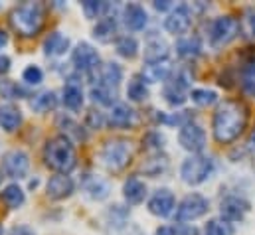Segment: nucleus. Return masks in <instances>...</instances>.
Instances as JSON below:
<instances>
[{"mask_svg": "<svg viewBox=\"0 0 255 235\" xmlns=\"http://www.w3.org/2000/svg\"><path fill=\"white\" fill-rule=\"evenodd\" d=\"M250 122V109L240 99H226L218 105L214 118H212V132L216 142L232 144L238 140Z\"/></svg>", "mask_w": 255, "mask_h": 235, "instance_id": "1", "label": "nucleus"}, {"mask_svg": "<svg viewBox=\"0 0 255 235\" xmlns=\"http://www.w3.org/2000/svg\"><path fill=\"white\" fill-rule=\"evenodd\" d=\"M46 22V8L42 2H24L10 12V24L22 38H34L42 32Z\"/></svg>", "mask_w": 255, "mask_h": 235, "instance_id": "2", "label": "nucleus"}, {"mask_svg": "<svg viewBox=\"0 0 255 235\" xmlns=\"http://www.w3.org/2000/svg\"><path fill=\"white\" fill-rule=\"evenodd\" d=\"M44 162L48 168L56 170L58 174H67L75 168L77 164V152L75 146L71 144L69 136L60 134L54 136L46 142L44 146Z\"/></svg>", "mask_w": 255, "mask_h": 235, "instance_id": "3", "label": "nucleus"}, {"mask_svg": "<svg viewBox=\"0 0 255 235\" xmlns=\"http://www.w3.org/2000/svg\"><path fill=\"white\" fill-rule=\"evenodd\" d=\"M132 158V144L127 138H111L101 148V162L109 172H121Z\"/></svg>", "mask_w": 255, "mask_h": 235, "instance_id": "4", "label": "nucleus"}, {"mask_svg": "<svg viewBox=\"0 0 255 235\" xmlns=\"http://www.w3.org/2000/svg\"><path fill=\"white\" fill-rule=\"evenodd\" d=\"M212 172H214V160L202 154H192L180 166L182 182H186L188 186H198L206 182Z\"/></svg>", "mask_w": 255, "mask_h": 235, "instance_id": "5", "label": "nucleus"}, {"mask_svg": "<svg viewBox=\"0 0 255 235\" xmlns=\"http://www.w3.org/2000/svg\"><path fill=\"white\" fill-rule=\"evenodd\" d=\"M242 30V20L234 18V16H220L212 22L210 26V44L212 48H224L230 42H234L238 38Z\"/></svg>", "mask_w": 255, "mask_h": 235, "instance_id": "6", "label": "nucleus"}, {"mask_svg": "<svg viewBox=\"0 0 255 235\" xmlns=\"http://www.w3.org/2000/svg\"><path fill=\"white\" fill-rule=\"evenodd\" d=\"M210 204L202 194H188L176 208V222H194L208 212Z\"/></svg>", "mask_w": 255, "mask_h": 235, "instance_id": "7", "label": "nucleus"}, {"mask_svg": "<svg viewBox=\"0 0 255 235\" xmlns=\"http://www.w3.org/2000/svg\"><path fill=\"white\" fill-rule=\"evenodd\" d=\"M178 142H180V146H182L184 150H188L192 154H198V152H202L204 146H206V132H204V128H202L200 124L188 122V124H184V126L180 128V132H178Z\"/></svg>", "mask_w": 255, "mask_h": 235, "instance_id": "8", "label": "nucleus"}, {"mask_svg": "<svg viewBox=\"0 0 255 235\" xmlns=\"http://www.w3.org/2000/svg\"><path fill=\"white\" fill-rule=\"evenodd\" d=\"M30 170V158L24 150H8L2 156V172L8 178H24Z\"/></svg>", "mask_w": 255, "mask_h": 235, "instance_id": "9", "label": "nucleus"}, {"mask_svg": "<svg viewBox=\"0 0 255 235\" xmlns=\"http://www.w3.org/2000/svg\"><path fill=\"white\" fill-rule=\"evenodd\" d=\"M174 206H176V200L168 188L156 190L148 200V212L156 218H168L174 212Z\"/></svg>", "mask_w": 255, "mask_h": 235, "instance_id": "10", "label": "nucleus"}, {"mask_svg": "<svg viewBox=\"0 0 255 235\" xmlns=\"http://www.w3.org/2000/svg\"><path fill=\"white\" fill-rule=\"evenodd\" d=\"M71 61H73V65H75L79 71L89 73V71H93V69L99 67V54H97V50H95L93 46H89L87 42H81V44H77V48L73 50Z\"/></svg>", "mask_w": 255, "mask_h": 235, "instance_id": "11", "label": "nucleus"}, {"mask_svg": "<svg viewBox=\"0 0 255 235\" xmlns=\"http://www.w3.org/2000/svg\"><path fill=\"white\" fill-rule=\"evenodd\" d=\"M190 26H192V14H190V8H188L186 4L176 6V8L168 14V18L164 20V28H166L170 34H174V36L186 34V32L190 30Z\"/></svg>", "mask_w": 255, "mask_h": 235, "instance_id": "12", "label": "nucleus"}, {"mask_svg": "<svg viewBox=\"0 0 255 235\" xmlns=\"http://www.w3.org/2000/svg\"><path fill=\"white\" fill-rule=\"evenodd\" d=\"M248 212H250V204L236 196H230L220 204V214H222V220L226 222H240L246 218Z\"/></svg>", "mask_w": 255, "mask_h": 235, "instance_id": "13", "label": "nucleus"}, {"mask_svg": "<svg viewBox=\"0 0 255 235\" xmlns=\"http://www.w3.org/2000/svg\"><path fill=\"white\" fill-rule=\"evenodd\" d=\"M46 194L52 200H65L73 194V180L67 174H56L48 180L46 184Z\"/></svg>", "mask_w": 255, "mask_h": 235, "instance_id": "14", "label": "nucleus"}, {"mask_svg": "<svg viewBox=\"0 0 255 235\" xmlns=\"http://www.w3.org/2000/svg\"><path fill=\"white\" fill-rule=\"evenodd\" d=\"M109 122H111V126H115V128H130V126L136 124V111L130 109L125 103H117V105L111 109Z\"/></svg>", "mask_w": 255, "mask_h": 235, "instance_id": "15", "label": "nucleus"}, {"mask_svg": "<svg viewBox=\"0 0 255 235\" xmlns=\"http://www.w3.org/2000/svg\"><path fill=\"white\" fill-rule=\"evenodd\" d=\"M170 73H172V65L168 59H164V61H156V63H146L142 69V79L146 83H158V81L168 79Z\"/></svg>", "mask_w": 255, "mask_h": 235, "instance_id": "16", "label": "nucleus"}, {"mask_svg": "<svg viewBox=\"0 0 255 235\" xmlns=\"http://www.w3.org/2000/svg\"><path fill=\"white\" fill-rule=\"evenodd\" d=\"M123 18H125V26L132 32H140L144 26H146V12L140 4H127L125 6V12H123Z\"/></svg>", "mask_w": 255, "mask_h": 235, "instance_id": "17", "label": "nucleus"}, {"mask_svg": "<svg viewBox=\"0 0 255 235\" xmlns=\"http://www.w3.org/2000/svg\"><path fill=\"white\" fill-rule=\"evenodd\" d=\"M123 196H125V200H127L128 204H132V206L144 202V198H146V184L140 178L130 176L123 184Z\"/></svg>", "mask_w": 255, "mask_h": 235, "instance_id": "18", "label": "nucleus"}, {"mask_svg": "<svg viewBox=\"0 0 255 235\" xmlns=\"http://www.w3.org/2000/svg\"><path fill=\"white\" fill-rule=\"evenodd\" d=\"M67 50H69V38L64 36L62 32L50 34L46 38V42H44V52L50 58H60V56H64Z\"/></svg>", "mask_w": 255, "mask_h": 235, "instance_id": "19", "label": "nucleus"}, {"mask_svg": "<svg viewBox=\"0 0 255 235\" xmlns=\"http://www.w3.org/2000/svg\"><path fill=\"white\" fill-rule=\"evenodd\" d=\"M115 34H117V20H115L113 16H103V18L97 22V26L93 28V36H95V40H99L101 44L113 42Z\"/></svg>", "mask_w": 255, "mask_h": 235, "instance_id": "20", "label": "nucleus"}, {"mask_svg": "<svg viewBox=\"0 0 255 235\" xmlns=\"http://www.w3.org/2000/svg\"><path fill=\"white\" fill-rule=\"evenodd\" d=\"M99 85H105V87H111V89H117L121 79H123V69L119 63H105L101 65L99 69Z\"/></svg>", "mask_w": 255, "mask_h": 235, "instance_id": "21", "label": "nucleus"}, {"mask_svg": "<svg viewBox=\"0 0 255 235\" xmlns=\"http://www.w3.org/2000/svg\"><path fill=\"white\" fill-rule=\"evenodd\" d=\"M83 190L85 194L91 198V200H105L111 192L109 188V182L103 180L99 176H87L85 178V184H83Z\"/></svg>", "mask_w": 255, "mask_h": 235, "instance_id": "22", "label": "nucleus"}, {"mask_svg": "<svg viewBox=\"0 0 255 235\" xmlns=\"http://www.w3.org/2000/svg\"><path fill=\"white\" fill-rule=\"evenodd\" d=\"M22 124V111L14 105H2L0 107V126L6 132H14Z\"/></svg>", "mask_w": 255, "mask_h": 235, "instance_id": "23", "label": "nucleus"}, {"mask_svg": "<svg viewBox=\"0 0 255 235\" xmlns=\"http://www.w3.org/2000/svg\"><path fill=\"white\" fill-rule=\"evenodd\" d=\"M166 58H168V46L160 38H152L146 42V46H144V61L146 63L164 61Z\"/></svg>", "mask_w": 255, "mask_h": 235, "instance_id": "24", "label": "nucleus"}, {"mask_svg": "<svg viewBox=\"0 0 255 235\" xmlns=\"http://www.w3.org/2000/svg\"><path fill=\"white\" fill-rule=\"evenodd\" d=\"M62 101H64L65 107L71 109V111L81 109V105H83V89L77 83L69 81L64 87V91H62Z\"/></svg>", "mask_w": 255, "mask_h": 235, "instance_id": "25", "label": "nucleus"}, {"mask_svg": "<svg viewBox=\"0 0 255 235\" xmlns=\"http://www.w3.org/2000/svg\"><path fill=\"white\" fill-rule=\"evenodd\" d=\"M166 168H168V158H166L164 154H160V152L150 154V156L142 162V172L150 178L160 176L162 172H166Z\"/></svg>", "mask_w": 255, "mask_h": 235, "instance_id": "26", "label": "nucleus"}, {"mask_svg": "<svg viewBox=\"0 0 255 235\" xmlns=\"http://www.w3.org/2000/svg\"><path fill=\"white\" fill-rule=\"evenodd\" d=\"M0 200H2L10 210H18V208L26 202V196H24V190H22L18 184H10V186H6V188L0 192Z\"/></svg>", "mask_w": 255, "mask_h": 235, "instance_id": "27", "label": "nucleus"}, {"mask_svg": "<svg viewBox=\"0 0 255 235\" xmlns=\"http://www.w3.org/2000/svg\"><path fill=\"white\" fill-rule=\"evenodd\" d=\"M176 52L180 58H198L200 52H202V46H200V40L196 36H188V38H180L176 42Z\"/></svg>", "mask_w": 255, "mask_h": 235, "instance_id": "28", "label": "nucleus"}, {"mask_svg": "<svg viewBox=\"0 0 255 235\" xmlns=\"http://www.w3.org/2000/svg\"><path fill=\"white\" fill-rule=\"evenodd\" d=\"M56 105H58V97L54 91H44L32 99V109L36 113H48V111L56 109Z\"/></svg>", "mask_w": 255, "mask_h": 235, "instance_id": "29", "label": "nucleus"}, {"mask_svg": "<svg viewBox=\"0 0 255 235\" xmlns=\"http://www.w3.org/2000/svg\"><path fill=\"white\" fill-rule=\"evenodd\" d=\"M127 95H128V99H130V101H134V103L146 101V97H148V89H146L144 79H142L140 75H136V77H132V79L128 81Z\"/></svg>", "mask_w": 255, "mask_h": 235, "instance_id": "30", "label": "nucleus"}, {"mask_svg": "<svg viewBox=\"0 0 255 235\" xmlns=\"http://www.w3.org/2000/svg\"><path fill=\"white\" fill-rule=\"evenodd\" d=\"M115 97H117V91L111 89V87H105V85H99L91 89V99L99 105H113L115 103Z\"/></svg>", "mask_w": 255, "mask_h": 235, "instance_id": "31", "label": "nucleus"}, {"mask_svg": "<svg viewBox=\"0 0 255 235\" xmlns=\"http://www.w3.org/2000/svg\"><path fill=\"white\" fill-rule=\"evenodd\" d=\"M117 54L127 59H132L138 54V44L132 36H123L117 40Z\"/></svg>", "mask_w": 255, "mask_h": 235, "instance_id": "32", "label": "nucleus"}, {"mask_svg": "<svg viewBox=\"0 0 255 235\" xmlns=\"http://www.w3.org/2000/svg\"><path fill=\"white\" fill-rule=\"evenodd\" d=\"M204 235H234V228L226 220H210L204 226Z\"/></svg>", "mask_w": 255, "mask_h": 235, "instance_id": "33", "label": "nucleus"}, {"mask_svg": "<svg viewBox=\"0 0 255 235\" xmlns=\"http://www.w3.org/2000/svg\"><path fill=\"white\" fill-rule=\"evenodd\" d=\"M190 99L200 107H210L218 101V93L212 91V89H192Z\"/></svg>", "mask_w": 255, "mask_h": 235, "instance_id": "34", "label": "nucleus"}, {"mask_svg": "<svg viewBox=\"0 0 255 235\" xmlns=\"http://www.w3.org/2000/svg\"><path fill=\"white\" fill-rule=\"evenodd\" d=\"M162 95H164V99H166L172 107H180V105H184V101H186V93H184V89H180V87L174 85V83H168V85L164 87Z\"/></svg>", "mask_w": 255, "mask_h": 235, "instance_id": "35", "label": "nucleus"}, {"mask_svg": "<svg viewBox=\"0 0 255 235\" xmlns=\"http://www.w3.org/2000/svg\"><path fill=\"white\" fill-rule=\"evenodd\" d=\"M242 87L248 95L255 97V63H248L242 69Z\"/></svg>", "mask_w": 255, "mask_h": 235, "instance_id": "36", "label": "nucleus"}, {"mask_svg": "<svg viewBox=\"0 0 255 235\" xmlns=\"http://www.w3.org/2000/svg\"><path fill=\"white\" fill-rule=\"evenodd\" d=\"M0 93L8 99H22L26 95V91L16 83V81H10V79H4L0 81Z\"/></svg>", "mask_w": 255, "mask_h": 235, "instance_id": "37", "label": "nucleus"}, {"mask_svg": "<svg viewBox=\"0 0 255 235\" xmlns=\"http://www.w3.org/2000/svg\"><path fill=\"white\" fill-rule=\"evenodd\" d=\"M81 6H83V12H85L87 18H97L109 8L107 2H97V0H85Z\"/></svg>", "mask_w": 255, "mask_h": 235, "instance_id": "38", "label": "nucleus"}, {"mask_svg": "<svg viewBox=\"0 0 255 235\" xmlns=\"http://www.w3.org/2000/svg\"><path fill=\"white\" fill-rule=\"evenodd\" d=\"M22 77H24V81L30 83V85H40L42 79H44V73H42V69H40L38 65H28V67L24 69Z\"/></svg>", "mask_w": 255, "mask_h": 235, "instance_id": "39", "label": "nucleus"}, {"mask_svg": "<svg viewBox=\"0 0 255 235\" xmlns=\"http://www.w3.org/2000/svg\"><path fill=\"white\" fill-rule=\"evenodd\" d=\"M58 122L64 126V130L67 132V134H73L77 140H83V138H85L83 130H79V124H77V122H73L69 117H60L58 118ZM67 134H65V136H67Z\"/></svg>", "mask_w": 255, "mask_h": 235, "instance_id": "40", "label": "nucleus"}, {"mask_svg": "<svg viewBox=\"0 0 255 235\" xmlns=\"http://www.w3.org/2000/svg\"><path fill=\"white\" fill-rule=\"evenodd\" d=\"M242 28H244V32H246L250 38L255 40V8H248V10H246L244 20H242Z\"/></svg>", "mask_w": 255, "mask_h": 235, "instance_id": "41", "label": "nucleus"}, {"mask_svg": "<svg viewBox=\"0 0 255 235\" xmlns=\"http://www.w3.org/2000/svg\"><path fill=\"white\" fill-rule=\"evenodd\" d=\"M148 148H156V150H160L162 146H164V136L160 134V132H148L146 136H144V140H142Z\"/></svg>", "mask_w": 255, "mask_h": 235, "instance_id": "42", "label": "nucleus"}, {"mask_svg": "<svg viewBox=\"0 0 255 235\" xmlns=\"http://www.w3.org/2000/svg\"><path fill=\"white\" fill-rule=\"evenodd\" d=\"M87 124H89L91 128H101V126H103V115H101L99 111H97V113L91 111V113L87 115Z\"/></svg>", "mask_w": 255, "mask_h": 235, "instance_id": "43", "label": "nucleus"}, {"mask_svg": "<svg viewBox=\"0 0 255 235\" xmlns=\"http://www.w3.org/2000/svg\"><path fill=\"white\" fill-rule=\"evenodd\" d=\"M10 235H36V234H34V230H30L28 226H14V228L10 230Z\"/></svg>", "mask_w": 255, "mask_h": 235, "instance_id": "44", "label": "nucleus"}, {"mask_svg": "<svg viewBox=\"0 0 255 235\" xmlns=\"http://www.w3.org/2000/svg\"><path fill=\"white\" fill-rule=\"evenodd\" d=\"M156 235H178V230L176 228H170V226H164V228H158L156 230Z\"/></svg>", "mask_w": 255, "mask_h": 235, "instance_id": "45", "label": "nucleus"}, {"mask_svg": "<svg viewBox=\"0 0 255 235\" xmlns=\"http://www.w3.org/2000/svg\"><path fill=\"white\" fill-rule=\"evenodd\" d=\"M10 69V58L8 56H0V75H4Z\"/></svg>", "mask_w": 255, "mask_h": 235, "instance_id": "46", "label": "nucleus"}, {"mask_svg": "<svg viewBox=\"0 0 255 235\" xmlns=\"http://www.w3.org/2000/svg\"><path fill=\"white\" fill-rule=\"evenodd\" d=\"M154 8L160 10V12H164V10L172 8V2H168V0H156V2H154Z\"/></svg>", "mask_w": 255, "mask_h": 235, "instance_id": "47", "label": "nucleus"}, {"mask_svg": "<svg viewBox=\"0 0 255 235\" xmlns=\"http://www.w3.org/2000/svg\"><path fill=\"white\" fill-rule=\"evenodd\" d=\"M6 44H8V36H6V32H4V30H0V50H2Z\"/></svg>", "mask_w": 255, "mask_h": 235, "instance_id": "48", "label": "nucleus"}, {"mask_svg": "<svg viewBox=\"0 0 255 235\" xmlns=\"http://www.w3.org/2000/svg\"><path fill=\"white\" fill-rule=\"evenodd\" d=\"M252 144L255 146V128H254V132H252Z\"/></svg>", "mask_w": 255, "mask_h": 235, "instance_id": "49", "label": "nucleus"}, {"mask_svg": "<svg viewBox=\"0 0 255 235\" xmlns=\"http://www.w3.org/2000/svg\"><path fill=\"white\" fill-rule=\"evenodd\" d=\"M0 235H4V228L2 226H0Z\"/></svg>", "mask_w": 255, "mask_h": 235, "instance_id": "50", "label": "nucleus"}, {"mask_svg": "<svg viewBox=\"0 0 255 235\" xmlns=\"http://www.w3.org/2000/svg\"><path fill=\"white\" fill-rule=\"evenodd\" d=\"M0 180H2V172H0Z\"/></svg>", "mask_w": 255, "mask_h": 235, "instance_id": "51", "label": "nucleus"}]
</instances>
